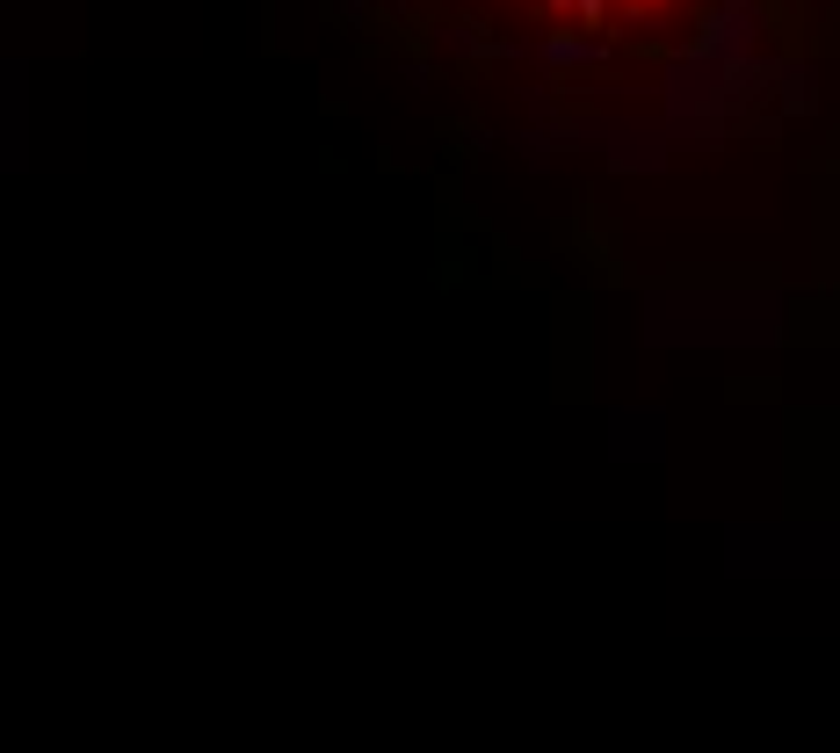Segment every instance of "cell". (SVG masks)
Listing matches in <instances>:
<instances>
[{"label":"cell","mask_w":840,"mask_h":753,"mask_svg":"<svg viewBox=\"0 0 840 753\" xmlns=\"http://www.w3.org/2000/svg\"><path fill=\"white\" fill-rule=\"evenodd\" d=\"M609 8H630V15H652L659 0H594V15H609Z\"/></svg>","instance_id":"6da1fadb"}]
</instances>
